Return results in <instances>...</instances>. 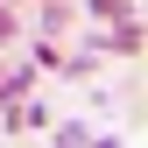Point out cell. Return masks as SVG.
<instances>
[{
	"label": "cell",
	"instance_id": "cell-1",
	"mask_svg": "<svg viewBox=\"0 0 148 148\" xmlns=\"http://www.w3.org/2000/svg\"><path fill=\"white\" fill-rule=\"evenodd\" d=\"M7 35H14V21H7V7H0V42H7Z\"/></svg>",
	"mask_w": 148,
	"mask_h": 148
}]
</instances>
